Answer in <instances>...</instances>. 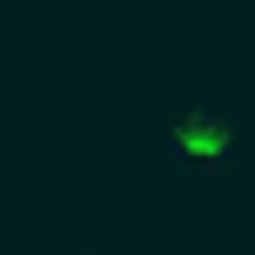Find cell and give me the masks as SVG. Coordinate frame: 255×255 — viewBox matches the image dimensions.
<instances>
[{"label": "cell", "instance_id": "obj_1", "mask_svg": "<svg viewBox=\"0 0 255 255\" xmlns=\"http://www.w3.org/2000/svg\"><path fill=\"white\" fill-rule=\"evenodd\" d=\"M235 115H222V108H181L175 121H168V161L175 168H202V175H229L235 168Z\"/></svg>", "mask_w": 255, "mask_h": 255}]
</instances>
